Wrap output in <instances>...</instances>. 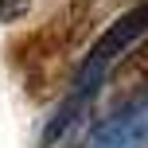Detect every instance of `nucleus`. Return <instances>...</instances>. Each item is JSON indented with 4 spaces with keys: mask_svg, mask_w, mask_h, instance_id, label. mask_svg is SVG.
<instances>
[{
    "mask_svg": "<svg viewBox=\"0 0 148 148\" xmlns=\"http://www.w3.org/2000/svg\"><path fill=\"white\" fill-rule=\"evenodd\" d=\"M23 12H27V0H0V20H4V23L20 20Z\"/></svg>",
    "mask_w": 148,
    "mask_h": 148,
    "instance_id": "2",
    "label": "nucleus"
},
{
    "mask_svg": "<svg viewBox=\"0 0 148 148\" xmlns=\"http://www.w3.org/2000/svg\"><path fill=\"white\" fill-rule=\"evenodd\" d=\"M140 35H148V0H144V4H136V8H129L125 16H117V20H113L109 27L94 39V47L86 51L78 74H74V94H70L74 101L94 97L97 86L105 82V74H109V66L121 59V51H129Z\"/></svg>",
    "mask_w": 148,
    "mask_h": 148,
    "instance_id": "1",
    "label": "nucleus"
}]
</instances>
